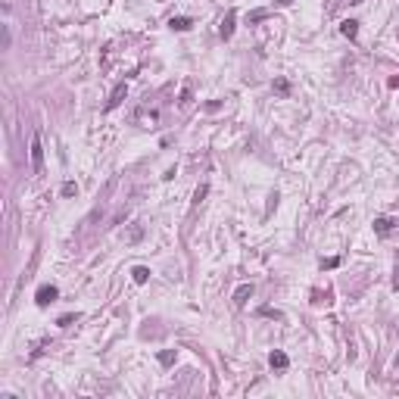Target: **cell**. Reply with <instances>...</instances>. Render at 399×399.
<instances>
[{"label": "cell", "mask_w": 399, "mask_h": 399, "mask_svg": "<svg viewBox=\"0 0 399 399\" xmlns=\"http://www.w3.org/2000/svg\"><path fill=\"white\" fill-rule=\"evenodd\" d=\"M393 287H399V271H396V278H393Z\"/></svg>", "instance_id": "cell-21"}, {"label": "cell", "mask_w": 399, "mask_h": 399, "mask_svg": "<svg viewBox=\"0 0 399 399\" xmlns=\"http://www.w3.org/2000/svg\"><path fill=\"white\" fill-rule=\"evenodd\" d=\"M396 225H399L396 218H387V215H380V218H375V234H377V237H387V234L393 231Z\"/></svg>", "instance_id": "cell-5"}, {"label": "cell", "mask_w": 399, "mask_h": 399, "mask_svg": "<svg viewBox=\"0 0 399 399\" xmlns=\"http://www.w3.org/2000/svg\"><path fill=\"white\" fill-rule=\"evenodd\" d=\"M234 22H237V10H228V16L222 19V25H218V35H222L225 41L234 35Z\"/></svg>", "instance_id": "cell-4"}, {"label": "cell", "mask_w": 399, "mask_h": 399, "mask_svg": "<svg viewBox=\"0 0 399 399\" xmlns=\"http://www.w3.org/2000/svg\"><path fill=\"white\" fill-rule=\"evenodd\" d=\"M206 193H209V184H200V188H197V193H193V203H197V206H200Z\"/></svg>", "instance_id": "cell-14"}, {"label": "cell", "mask_w": 399, "mask_h": 399, "mask_svg": "<svg viewBox=\"0 0 399 399\" xmlns=\"http://www.w3.org/2000/svg\"><path fill=\"white\" fill-rule=\"evenodd\" d=\"M141 237H143V228H141V225H134V228H131V234H128V240H131V243H138Z\"/></svg>", "instance_id": "cell-15"}, {"label": "cell", "mask_w": 399, "mask_h": 399, "mask_svg": "<svg viewBox=\"0 0 399 399\" xmlns=\"http://www.w3.org/2000/svg\"><path fill=\"white\" fill-rule=\"evenodd\" d=\"M175 359H178V350H163L159 352V365H163V368H172Z\"/></svg>", "instance_id": "cell-10"}, {"label": "cell", "mask_w": 399, "mask_h": 399, "mask_svg": "<svg viewBox=\"0 0 399 399\" xmlns=\"http://www.w3.org/2000/svg\"><path fill=\"white\" fill-rule=\"evenodd\" d=\"M72 321H75V315H63V318H59V328H69Z\"/></svg>", "instance_id": "cell-19"}, {"label": "cell", "mask_w": 399, "mask_h": 399, "mask_svg": "<svg viewBox=\"0 0 399 399\" xmlns=\"http://www.w3.org/2000/svg\"><path fill=\"white\" fill-rule=\"evenodd\" d=\"M350 3H362V0H350Z\"/></svg>", "instance_id": "cell-22"}, {"label": "cell", "mask_w": 399, "mask_h": 399, "mask_svg": "<svg viewBox=\"0 0 399 399\" xmlns=\"http://www.w3.org/2000/svg\"><path fill=\"white\" fill-rule=\"evenodd\" d=\"M13 44V31H10V25H3V50H10Z\"/></svg>", "instance_id": "cell-16"}, {"label": "cell", "mask_w": 399, "mask_h": 399, "mask_svg": "<svg viewBox=\"0 0 399 399\" xmlns=\"http://www.w3.org/2000/svg\"><path fill=\"white\" fill-rule=\"evenodd\" d=\"M278 3H281V6H290V3H293V0H278Z\"/></svg>", "instance_id": "cell-20"}, {"label": "cell", "mask_w": 399, "mask_h": 399, "mask_svg": "<svg viewBox=\"0 0 399 399\" xmlns=\"http://www.w3.org/2000/svg\"><path fill=\"white\" fill-rule=\"evenodd\" d=\"M31 168H35V172L44 168V147H41V134H31Z\"/></svg>", "instance_id": "cell-3"}, {"label": "cell", "mask_w": 399, "mask_h": 399, "mask_svg": "<svg viewBox=\"0 0 399 399\" xmlns=\"http://www.w3.org/2000/svg\"><path fill=\"white\" fill-rule=\"evenodd\" d=\"M275 91H278L281 97H287V94H290V81H287V78H278V81H275Z\"/></svg>", "instance_id": "cell-12"}, {"label": "cell", "mask_w": 399, "mask_h": 399, "mask_svg": "<svg viewBox=\"0 0 399 399\" xmlns=\"http://www.w3.org/2000/svg\"><path fill=\"white\" fill-rule=\"evenodd\" d=\"M340 35H343V38H350V41H352L355 35H359V22H355V19H346V22L340 25Z\"/></svg>", "instance_id": "cell-9"}, {"label": "cell", "mask_w": 399, "mask_h": 399, "mask_svg": "<svg viewBox=\"0 0 399 399\" xmlns=\"http://www.w3.org/2000/svg\"><path fill=\"white\" fill-rule=\"evenodd\" d=\"M396 365H399V359H396Z\"/></svg>", "instance_id": "cell-23"}, {"label": "cell", "mask_w": 399, "mask_h": 399, "mask_svg": "<svg viewBox=\"0 0 399 399\" xmlns=\"http://www.w3.org/2000/svg\"><path fill=\"white\" fill-rule=\"evenodd\" d=\"M253 296V284H240L234 293V305H247V300Z\"/></svg>", "instance_id": "cell-7"}, {"label": "cell", "mask_w": 399, "mask_h": 399, "mask_svg": "<svg viewBox=\"0 0 399 399\" xmlns=\"http://www.w3.org/2000/svg\"><path fill=\"white\" fill-rule=\"evenodd\" d=\"M268 365H271V368H278V371H284L287 365H290V359H287V352H281V350H275V352L268 355Z\"/></svg>", "instance_id": "cell-6"}, {"label": "cell", "mask_w": 399, "mask_h": 399, "mask_svg": "<svg viewBox=\"0 0 399 399\" xmlns=\"http://www.w3.org/2000/svg\"><path fill=\"white\" fill-rule=\"evenodd\" d=\"M190 19H188V16H172V22H168V28H172V31H188L190 28Z\"/></svg>", "instance_id": "cell-8"}, {"label": "cell", "mask_w": 399, "mask_h": 399, "mask_svg": "<svg viewBox=\"0 0 399 399\" xmlns=\"http://www.w3.org/2000/svg\"><path fill=\"white\" fill-rule=\"evenodd\" d=\"M265 16H268L265 10H256V13H250V22H262V19H265Z\"/></svg>", "instance_id": "cell-18"}, {"label": "cell", "mask_w": 399, "mask_h": 399, "mask_svg": "<svg viewBox=\"0 0 399 399\" xmlns=\"http://www.w3.org/2000/svg\"><path fill=\"white\" fill-rule=\"evenodd\" d=\"M75 193H78V184H75V181H66V184H63V197H75Z\"/></svg>", "instance_id": "cell-13"}, {"label": "cell", "mask_w": 399, "mask_h": 399, "mask_svg": "<svg viewBox=\"0 0 399 399\" xmlns=\"http://www.w3.org/2000/svg\"><path fill=\"white\" fill-rule=\"evenodd\" d=\"M128 97V84L125 81H118L116 88H113V94H109V100H106V113H113L116 106H122V100Z\"/></svg>", "instance_id": "cell-2"}, {"label": "cell", "mask_w": 399, "mask_h": 399, "mask_svg": "<svg viewBox=\"0 0 399 399\" xmlns=\"http://www.w3.org/2000/svg\"><path fill=\"white\" fill-rule=\"evenodd\" d=\"M56 296H59V290H56L53 284H41L38 293H35V303L41 305V309H47L50 303H56Z\"/></svg>", "instance_id": "cell-1"}, {"label": "cell", "mask_w": 399, "mask_h": 399, "mask_svg": "<svg viewBox=\"0 0 399 399\" xmlns=\"http://www.w3.org/2000/svg\"><path fill=\"white\" fill-rule=\"evenodd\" d=\"M131 278H134V284H147L150 281V268L147 265H138V268L131 271Z\"/></svg>", "instance_id": "cell-11"}, {"label": "cell", "mask_w": 399, "mask_h": 399, "mask_svg": "<svg viewBox=\"0 0 399 399\" xmlns=\"http://www.w3.org/2000/svg\"><path fill=\"white\" fill-rule=\"evenodd\" d=\"M337 265H340V259H337V256H330V259H321V268H337Z\"/></svg>", "instance_id": "cell-17"}]
</instances>
